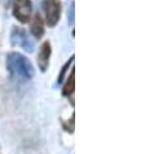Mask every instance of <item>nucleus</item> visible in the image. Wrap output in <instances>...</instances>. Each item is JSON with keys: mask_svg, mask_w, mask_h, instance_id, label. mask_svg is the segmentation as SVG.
<instances>
[{"mask_svg": "<svg viewBox=\"0 0 145 154\" xmlns=\"http://www.w3.org/2000/svg\"><path fill=\"white\" fill-rule=\"evenodd\" d=\"M7 69L11 72L12 78L20 82H27L35 74L31 62L23 54L17 52H11L7 56Z\"/></svg>", "mask_w": 145, "mask_h": 154, "instance_id": "obj_1", "label": "nucleus"}, {"mask_svg": "<svg viewBox=\"0 0 145 154\" xmlns=\"http://www.w3.org/2000/svg\"><path fill=\"white\" fill-rule=\"evenodd\" d=\"M45 22L49 27H54L61 16V3L58 0H45L44 2Z\"/></svg>", "mask_w": 145, "mask_h": 154, "instance_id": "obj_2", "label": "nucleus"}, {"mask_svg": "<svg viewBox=\"0 0 145 154\" xmlns=\"http://www.w3.org/2000/svg\"><path fill=\"white\" fill-rule=\"evenodd\" d=\"M32 3L30 0H14L13 3V14L20 22L26 23L31 18Z\"/></svg>", "mask_w": 145, "mask_h": 154, "instance_id": "obj_3", "label": "nucleus"}, {"mask_svg": "<svg viewBox=\"0 0 145 154\" xmlns=\"http://www.w3.org/2000/svg\"><path fill=\"white\" fill-rule=\"evenodd\" d=\"M11 40H12V44L13 45H18L21 48H23L25 51H27V52H32L34 43L29 39L27 34L23 29L14 27L13 31H12V35H11Z\"/></svg>", "mask_w": 145, "mask_h": 154, "instance_id": "obj_4", "label": "nucleus"}, {"mask_svg": "<svg viewBox=\"0 0 145 154\" xmlns=\"http://www.w3.org/2000/svg\"><path fill=\"white\" fill-rule=\"evenodd\" d=\"M51 53H52V48H51V43L47 40L43 44L40 45L39 53H38V65L42 71H45L48 69L49 65V58H51Z\"/></svg>", "mask_w": 145, "mask_h": 154, "instance_id": "obj_5", "label": "nucleus"}, {"mask_svg": "<svg viewBox=\"0 0 145 154\" xmlns=\"http://www.w3.org/2000/svg\"><path fill=\"white\" fill-rule=\"evenodd\" d=\"M30 30H31V34L36 38V39H40V38L44 35V22H43V20H42L39 13H36L34 16Z\"/></svg>", "mask_w": 145, "mask_h": 154, "instance_id": "obj_6", "label": "nucleus"}, {"mask_svg": "<svg viewBox=\"0 0 145 154\" xmlns=\"http://www.w3.org/2000/svg\"><path fill=\"white\" fill-rule=\"evenodd\" d=\"M74 88H75V71H74V69H72L70 75H69V78H67L66 84L63 85V88H62V95L70 97V95L74 93Z\"/></svg>", "mask_w": 145, "mask_h": 154, "instance_id": "obj_7", "label": "nucleus"}, {"mask_svg": "<svg viewBox=\"0 0 145 154\" xmlns=\"http://www.w3.org/2000/svg\"><path fill=\"white\" fill-rule=\"evenodd\" d=\"M72 58H74V57H71V58H70V61H67V62H66V65L62 67V71H61V74L58 75V83H61V82H62V79H63V75H65V72H66V70H67V67H69V66H70V63L72 62Z\"/></svg>", "mask_w": 145, "mask_h": 154, "instance_id": "obj_8", "label": "nucleus"}]
</instances>
